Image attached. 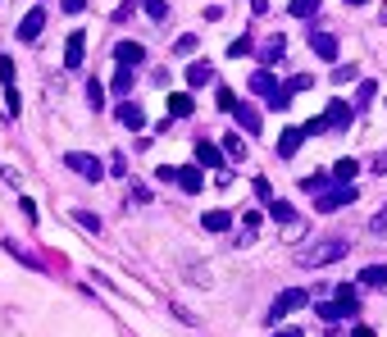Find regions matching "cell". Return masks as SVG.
<instances>
[{
    "label": "cell",
    "instance_id": "1",
    "mask_svg": "<svg viewBox=\"0 0 387 337\" xmlns=\"http://www.w3.org/2000/svg\"><path fill=\"white\" fill-rule=\"evenodd\" d=\"M346 251H351L346 237H319V242L296 246V265H301V269H324V265H337Z\"/></svg>",
    "mask_w": 387,
    "mask_h": 337
},
{
    "label": "cell",
    "instance_id": "2",
    "mask_svg": "<svg viewBox=\"0 0 387 337\" xmlns=\"http://www.w3.org/2000/svg\"><path fill=\"white\" fill-rule=\"evenodd\" d=\"M319 319H328V324H337V319H351V314H360V296L351 292V283H342L337 287V301H324L319 296Z\"/></svg>",
    "mask_w": 387,
    "mask_h": 337
},
{
    "label": "cell",
    "instance_id": "3",
    "mask_svg": "<svg viewBox=\"0 0 387 337\" xmlns=\"http://www.w3.org/2000/svg\"><path fill=\"white\" fill-rule=\"evenodd\" d=\"M346 205H355V182H342L337 191H319V201H315L319 215H337V210H346Z\"/></svg>",
    "mask_w": 387,
    "mask_h": 337
},
{
    "label": "cell",
    "instance_id": "4",
    "mask_svg": "<svg viewBox=\"0 0 387 337\" xmlns=\"http://www.w3.org/2000/svg\"><path fill=\"white\" fill-rule=\"evenodd\" d=\"M301 305H310V292H301V287H292V292L274 296V305H269V324L287 319V314H292V310H301Z\"/></svg>",
    "mask_w": 387,
    "mask_h": 337
},
{
    "label": "cell",
    "instance_id": "5",
    "mask_svg": "<svg viewBox=\"0 0 387 337\" xmlns=\"http://www.w3.org/2000/svg\"><path fill=\"white\" fill-rule=\"evenodd\" d=\"M64 165H69L77 178H87V182H101V173H105V165L96 155H87V151H69V155H64Z\"/></svg>",
    "mask_w": 387,
    "mask_h": 337
},
{
    "label": "cell",
    "instance_id": "6",
    "mask_svg": "<svg viewBox=\"0 0 387 337\" xmlns=\"http://www.w3.org/2000/svg\"><path fill=\"white\" fill-rule=\"evenodd\" d=\"M114 64H119V69H141V64H146V46L141 42H119L114 46Z\"/></svg>",
    "mask_w": 387,
    "mask_h": 337
},
{
    "label": "cell",
    "instance_id": "7",
    "mask_svg": "<svg viewBox=\"0 0 387 337\" xmlns=\"http://www.w3.org/2000/svg\"><path fill=\"white\" fill-rule=\"evenodd\" d=\"M269 205V219H274V224H283V228H292V233H301V215H296L292 205H287V201H278V196H269L265 201Z\"/></svg>",
    "mask_w": 387,
    "mask_h": 337
},
{
    "label": "cell",
    "instance_id": "8",
    "mask_svg": "<svg viewBox=\"0 0 387 337\" xmlns=\"http://www.w3.org/2000/svg\"><path fill=\"white\" fill-rule=\"evenodd\" d=\"M351 105H346V101H333V105H328V110H324V123H328V132H351Z\"/></svg>",
    "mask_w": 387,
    "mask_h": 337
},
{
    "label": "cell",
    "instance_id": "9",
    "mask_svg": "<svg viewBox=\"0 0 387 337\" xmlns=\"http://www.w3.org/2000/svg\"><path fill=\"white\" fill-rule=\"evenodd\" d=\"M82 51H87V32H69V42H64V69H82Z\"/></svg>",
    "mask_w": 387,
    "mask_h": 337
},
{
    "label": "cell",
    "instance_id": "10",
    "mask_svg": "<svg viewBox=\"0 0 387 337\" xmlns=\"http://www.w3.org/2000/svg\"><path fill=\"white\" fill-rule=\"evenodd\" d=\"M42 27H46V14H42V9H27L23 23H18V42H37V37H42Z\"/></svg>",
    "mask_w": 387,
    "mask_h": 337
},
{
    "label": "cell",
    "instance_id": "11",
    "mask_svg": "<svg viewBox=\"0 0 387 337\" xmlns=\"http://www.w3.org/2000/svg\"><path fill=\"white\" fill-rule=\"evenodd\" d=\"M119 123H123V128H132V132L146 128V110H141L137 101H123V105H119Z\"/></svg>",
    "mask_w": 387,
    "mask_h": 337
},
{
    "label": "cell",
    "instance_id": "12",
    "mask_svg": "<svg viewBox=\"0 0 387 337\" xmlns=\"http://www.w3.org/2000/svg\"><path fill=\"white\" fill-rule=\"evenodd\" d=\"M196 165H201V169H224V155H219L215 141H205V137L196 141Z\"/></svg>",
    "mask_w": 387,
    "mask_h": 337
},
{
    "label": "cell",
    "instance_id": "13",
    "mask_svg": "<svg viewBox=\"0 0 387 337\" xmlns=\"http://www.w3.org/2000/svg\"><path fill=\"white\" fill-rule=\"evenodd\" d=\"M278 87H283V82H274V73H265V69H260V73H250V91H255V96H265V105L278 96Z\"/></svg>",
    "mask_w": 387,
    "mask_h": 337
},
{
    "label": "cell",
    "instance_id": "14",
    "mask_svg": "<svg viewBox=\"0 0 387 337\" xmlns=\"http://www.w3.org/2000/svg\"><path fill=\"white\" fill-rule=\"evenodd\" d=\"M301 141H305V128H283V137H278V155L292 160L296 151H301Z\"/></svg>",
    "mask_w": 387,
    "mask_h": 337
},
{
    "label": "cell",
    "instance_id": "15",
    "mask_svg": "<svg viewBox=\"0 0 387 337\" xmlns=\"http://www.w3.org/2000/svg\"><path fill=\"white\" fill-rule=\"evenodd\" d=\"M310 51H315L319 60H337V37H328V32H310Z\"/></svg>",
    "mask_w": 387,
    "mask_h": 337
},
{
    "label": "cell",
    "instance_id": "16",
    "mask_svg": "<svg viewBox=\"0 0 387 337\" xmlns=\"http://www.w3.org/2000/svg\"><path fill=\"white\" fill-rule=\"evenodd\" d=\"M232 119H237V123H241L246 132H260V110H255V105L237 101V110H232Z\"/></svg>",
    "mask_w": 387,
    "mask_h": 337
},
{
    "label": "cell",
    "instance_id": "17",
    "mask_svg": "<svg viewBox=\"0 0 387 337\" xmlns=\"http://www.w3.org/2000/svg\"><path fill=\"white\" fill-rule=\"evenodd\" d=\"M178 187L187 191V196H196V191L205 187V173H201V169H191V165H187V169H178Z\"/></svg>",
    "mask_w": 387,
    "mask_h": 337
},
{
    "label": "cell",
    "instance_id": "18",
    "mask_svg": "<svg viewBox=\"0 0 387 337\" xmlns=\"http://www.w3.org/2000/svg\"><path fill=\"white\" fill-rule=\"evenodd\" d=\"M360 283L364 287H387V265H364L360 269Z\"/></svg>",
    "mask_w": 387,
    "mask_h": 337
},
{
    "label": "cell",
    "instance_id": "19",
    "mask_svg": "<svg viewBox=\"0 0 387 337\" xmlns=\"http://www.w3.org/2000/svg\"><path fill=\"white\" fill-rule=\"evenodd\" d=\"M283 55H287V42H283V37H269L265 51H260V60H265V64H278Z\"/></svg>",
    "mask_w": 387,
    "mask_h": 337
},
{
    "label": "cell",
    "instance_id": "20",
    "mask_svg": "<svg viewBox=\"0 0 387 337\" xmlns=\"http://www.w3.org/2000/svg\"><path fill=\"white\" fill-rule=\"evenodd\" d=\"M228 228H232L228 210H210V215H205V233H228Z\"/></svg>",
    "mask_w": 387,
    "mask_h": 337
},
{
    "label": "cell",
    "instance_id": "21",
    "mask_svg": "<svg viewBox=\"0 0 387 337\" xmlns=\"http://www.w3.org/2000/svg\"><path fill=\"white\" fill-rule=\"evenodd\" d=\"M191 110H196V101H191V96H169V119H187Z\"/></svg>",
    "mask_w": 387,
    "mask_h": 337
},
{
    "label": "cell",
    "instance_id": "22",
    "mask_svg": "<svg viewBox=\"0 0 387 337\" xmlns=\"http://www.w3.org/2000/svg\"><path fill=\"white\" fill-rule=\"evenodd\" d=\"M187 82H191V87H205V82H215V69L196 60V64H191V69H187Z\"/></svg>",
    "mask_w": 387,
    "mask_h": 337
},
{
    "label": "cell",
    "instance_id": "23",
    "mask_svg": "<svg viewBox=\"0 0 387 337\" xmlns=\"http://www.w3.org/2000/svg\"><path fill=\"white\" fill-rule=\"evenodd\" d=\"M355 173H360V165H355L351 155H346V160H337V165H333V178H337V182H355Z\"/></svg>",
    "mask_w": 387,
    "mask_h": 337
},
{
    "label": "cell",
    "instance_id": "24",
    "mask_svg": "<svg viewBox=\"0 0 387 337\" xmlns=\"http://www.w3.org/2000/svg\"><path fill=\"white\" fill-rule=\"evenodd\" d=\"M141 9H146V18H155V23L169 18V0H141Z\"/></svg>",
    "mask_w": 387,
    "mask_h": 337
},
{
    "label": "cell",
    "instance_id": "25",
    "mask_svg": "<svg viewBox=\"0 0 387 337\" xmlns=\"http://www.w3.org/2000/svg\"><path fill=\"white\" fill-rule=\"evenodd\" d=\"M319 5H324V0H292L287 9H292L296 18H315V14H319Z\"/></svg>",
    "mask_w": 387,
    "mask_h": 337
},
{
    "label": "cell",
    "instance_id": "26",
    "mask_svg": "<svg viewBox=\"0 0 387 337\" xmlns=\"http://www.w3.org/2000/svg\"><path fill=\"white\" fill-rule=\"evenodd\" d=\"M224 155L241 165V160H246V141H241V137H224Z\"/></svg>",
    "mask_w": 387,
    "mask_h": 337
},
{
    "label": "cell",
    "instance_id": "27",
    "mask_svg": "<svg viewBox=\"0 0 387 337\" xmlns=\"http://www.w3.org/2000/svg\"><path fill=\"white\" fill-rule=\"evenodd\" d=\"M196 46H201V37H196V32H182L178 42H173V55H191Z\"/></svg>",
    "mask_w": 387,
    "mask_h": 337
},
{
    "label": "cell",
    "instance_id": "28",
    "mask_svg": "<svg viewBox=\"0 0 387 337\" xmlns=\"http://www.w3.org/2000/svg\"><path fill=\"white\" fill-rule=\"evenodd\" d=\"M132 82H137V69H119V78H114V91L128 96V91H132Z\"/></svg>",
    "mask_w": 387,
    "mask_h": 337
},
{
    "label": "cell",
    "instance_id": "29",
    "mask_svg": "<svg viewBox=\"0 0 387 337\" xmlns=\"http://www.w3.org/2000/svg\"><path fill=\"white\" fill-rule=\"evenodd\" d=\"M73 219H77V224L87 228V233H101V228H105L101 219H96V215H87V210H73Z\"/></svg>",
    "mask_w": 387,
    "mask_h": 337
},
{
    "label": "cell",
    "instance_id": "30",
    "mask_svg": "<svg viewBox=\"0 0 387 337\" xmlns=\"http://www.w3.org/2000/svg\"><path fill=\"white\" fill-rule=\"evenodd\" d=\"M374 96H379V87H374V82H360V91H355V110H364Z\"/></svg>",
    "mask_w": 387,
    "mask_h": 337
},
{
    "label": "cell",
    "instance_id": "31",
    "mask_svg": "<svg viewBox=\"0 0 387 337\" xmlns=\"http://www.w3.org/2000/svg\"><path fill=\"white\" fill-rule=\"evenodd\" d=\"M87 101H91V110H101V105H105V87L96 82V78L87 82Z\"/></svg>",
    "mask_w": 387,
    "mask_h": 337
},
{
    "label": "cell",
    "instance_id": "32",
    "mask_svg": "<svg viewBox=\"0 0 387 337\" xmlns=\"http://www.w3.org/2000/svg\"><path fill=\"white\" fill-rule=\"evenodd\" d=\"M351 78H355V64H337V69H333V82L337 87H346Z\"/></svg>",
    "mask_w": 387,
    "mask_h": 337
},
{
    "label": "cell",
    "instance_id": "33",
    "mask_svg": "<svg viewBox=\"0 0 387 337\" xmlns=\"http://www.w3.org/2000/svg\"><path fill=\"white\" fill-rule=\"evenodd\" d=\"M301 187L305 191H324L328 187V173H310V178H301Z\"/></svg>",
    "mask_w": 387,
    "mask_h": 337
},
{
    "label": "cell",
    "instance_id": "34",
    "mask_svg": "<svg viewBox=\"0 0 387 337\" xmlns=\"http://www.w3.org/2000/svg\"><path fill=\"white\" fill-rule=\"evenodd\" d=\"M287 91H310V87H315V78H310V73H296L292 82H283Z\"/></svg>",
    "mask_w": 387,
    "mask_h": 337
},
{
    "label": "cell",
    "instance_id": "35",
    "mask_svg": "<svg viewBox=\"0 0 387 337\" xmlns=\"http://www.w3.org/2000/svg\"><path fill=\"white\" fill-rule=\"evenodd\" d=\"M369 233L374 237H387V210H379V215L369 219Z\"/></svg>",
    "mask_w": 387,
    "mask_h": 337
},
{
    "label": "cell",
    "instance_id": "36",
    "mask_svg": "<svg viewBox=\"0 0 387 337\" xmlns=\"http://www.w3.org/2000/svg\"><path fill=\"white\" fill-rule=\"evenodd\" d=\"M0 82L14 87V60H9V55H0Z\"/></svg>",
    "mask_w": 387,
    "mask_h": 337
},
{
    "label": "cell",
    "instance_id": "37",
    "mask_svg": "<svg viewBox=\"0 0 387 337\" xmlns=\"http://www.w3.org/2000/svg\"><path fill=\"white\" fill-rule=\"evenodd\" d=\"M146 201H151L146 187H128V210H132V205H146Z\"/></svg>",
    "mask_w": 387,
    "mask_h": 337
},
{
    "label": "cell",
    "instance_id": "38",
    "mask_svg": "<svg viewBox=\"0 0 387 337\" xmlns=\"http://www.w3.org/2000/svg\"><path fill=\"white\" fill-rule=\"evenodd\" d=\"M187 274H191V283H196V287H210V269H201V265H187Z\"/></svg>",
    "mask_w": 387,
    "mask_h": 337
},
{
    "label": "cell",
    "instance_id": "39",
    "mask_svg": "<svg viewBox=\"0 0 387 337\" xmlns=\"http://www.w3.org/2000/svg\"><path fill=\"white\" fill-rule=\"evenodd\" d=\"M219 110H228V114H232V110H237V96H232V91H228V87H219Z\"/></svg>",
    "mask_w": 387,
    "mask_h": 337
},
{
    "label": "cell",
    "instance_id": "40",
    "mask_svg": "<svg viewBox=\"0 0 387 337\" xmlns=\"http://www.w3.org/2000/svg\"><path fill=\"white\" fill-rule=\"evenodd\" d=\"M110 173H119V178L128 173V160H123V151H114V155H110Z\"/></svg>",
    "mask_w": 387,
    "mask_h": 337
},
{
    "label": "cell",
    "instance_id": "41",
    "mask_svg": "<svg viewBox=\"0 0 387 337\" xmlns=\"http://www.w3.org/2000/svg\"><path fill=\"white\" fill-rule=\"evenodd\" d=\"M315 132H328V123H324V114H315V119L305 123V137H315Z\"/></svg>",
    "mask_w": 387,
    "mask_h": 337
},
{
    "label": "cell",
    "instance_id": "42",
    "mask_svg": "<svg viewBox=\"0 0 387 337\" xmlns=\"http://www.w3.org/2000/svg\"><path fill=\"white\" fill-rule=\"evenodd\" d=\"M246 51H250V42H246V37H241V42H232V46H228V55H232V60H241V55H246Z\"/></svg>",
    "mask_w": 387,
    "mask_h": 337
},
{
    "label": "cell",
    "instance_id": "43",
    "mask_svg": "<svg viewBox=\"0 0 387 337\" xmlns=\"http://www.w3.org/2000/svg\"><path fill=\"white\" fill-rule=\"evenodd\" d=\"M60 5H64V14H82L87 0H60Z\"/></svg>",
    "mask_w": 387,
    "mask_h": 337
},
{
    "label": "cell",
    "instance_id": "44",
    "mask_svg": "<svg viewBox=\"0 0 387 337\" xmlns=\"http://www.w3.org/2000/svg\"><path fill=\"white\" fill-rule=\"evenodd\" d=\"M132 5H137V0H123V5H119V14H114V23H123V18H128V9Z\"/></svg>",
    "mask_w": 387,
    "mask_h": 337
},
{
    "label": "cell",
    "instance_id": "45",
    "mask_svg": "<svg viewBox=\"0 0 387 337\" xmlns=\"http://www.w3.org/2000/svg\"><path fill=\"white\" fill-rule=\"evenodd\" d=\"M374 173H387V151H383V155H374Z\"/></svg>",
    "mask_w": 387,
    "mask_h": 337
},
{
    "label": "cell",
    "instance_id": "46",
    "mask_svg": "<svg viewBox=\"0 0 387 337\" xmlns=\"http://www.w3.org/2000/svg\"><path fill=\"white\" fill-rule=\"evenodd\" d=\"M274 337H301V329H278Z\"/></svg>",
    "mask_w": 387,
    "mask_h": 337
},
{
    "label": "cell",
    "instance_id": "47",
    "mask_svg": "<svg viewBox=\"0 0 387 337\" xmlns=\"http://www.w3.org/2000/svg\"><path fill=\"white\" fill-rule=\"evenodd\" d=\"M250 9H255V14H265V9H269V0H250Z\"/></svg>",
    "mask_w": 387,
    "mask_h": 337
},
{
    "label": "cell",
    "instance_id": "48",
    "mask_svg": "<svg viewBox=\"0 0 387 337\" xmlns=\"http://www.w3.org/2000/svg\"><path fill=\"white\" fill-rule=\"evenodd\" d=\"M351 337H374V333H369V329H355V333H351Z\"/></svg>",
    "mask_w": 387,
    "mask_h": 337
},
{
    "label": "cell",
    "instance_id": "49",
    "mask_svg": "<svg viewBox=\"0 0 387 337\" xmlns=\"http://www.w3.org/2000/svg\"><path fill=\"white\" fill-rule=\"evenodd\" d=\"M379 23H387V5H383V14H379Z\"/></svg>",
    "mask_w": 387,
    "mask_h": 337
},
{
    "label": "cell",
    "instance_id": "50",
    "mask_svg": "<svg viewBox=\"0 0 387 337\" xmlns=\"http://www.w3.org/2000/svg\"><path fill=\"white\" fill-rule=\"evenodd\" d=\"M346 5H364V0H346Z\"/></svg>",
    "mask_w": 387,
    "mask_h": 337
}]
</instances>
